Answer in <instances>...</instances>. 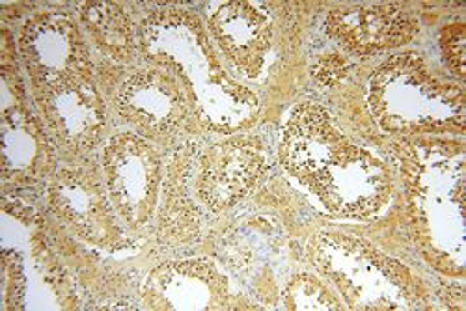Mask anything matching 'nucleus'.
<instances>
[{"instance_id": "obj_1", "label": "nucleus", "mask_w": 466, "mask_h": 311, "mask_svg": "<svg viewBox=\"0 0 466 311\" xmlns=\"http://www.w3.org/2000/svg\"><path fill=\"white\" fill-rule=\"evenodd\" d=\"M138 45L149 62L183 83L197 118L206 129L236 135L256 124L258 95L222 64L202 21L188 10L151 14L140 26Z\"/></svg>"}, {"instance_id": "obj_2", "label": "nucleus", "mask_w": 466, "mask_h": 311, "mask_svg": "<svg viewBox=\"0 0 466 311\" xmlns=\"http://www.w3.org/2000/svg\"><path fill=\"white\" fill-rule=\"evenodd\" d=\"M368 103L375 122L390 133H444L464 125L462 88L441 79L414 53L388 58L373 71Z\"/></svg>"}, {"instance_id": "obj_3", "label": "nucleus", "mask_w": 466, "mask_h": 311, "mask_svg": "<svg viewBox=\"0 0 466 311\" xmlns=\"http://www.w3.org/2000/svg\"><path fill=\"white\" fill-rule=\"evenodd\" d=\"M318 272L353 309H403L418 298L410 270L371 245L339 233H319L308 245Z\"/></svg>"}, {"instance_id": "obj_4", "label": "nucleus", "mask_w": 466, "mask_h": 311, "mask_svg": "<svg viewBox=\"0 0 466 311\" xmlns=\"http://www.w3.org/2000/svg\"><path fill=\"white\" fill-rule=\"evenodd\" d=\"M101 172L114 211L131 233L155 224L165 163L159 149L137 133H118L101 151Z\"/></svg>"}, {"instance_id": "obj_5", "label": "nucleus", "mask_w": 466, "mask_h": 311, "mask_svg": "<svg viewBox=\"0 0 466 311\" xmlns=\"http://www.w3.org/2000/svg\"><path fill=\"white\" fill-rule=\"evenodd\" d=\"M47 200L53 213L85 243L120 252L133 245L127 227L114 211L103 172L96 165H71L51 176Z\"/></svg>"}, {"instance_id": "obj_6", "label": "nucleus", "mask_w": 466, "mask_h": 311, "mask_svg": "<svg viewBox=\"0 0 466 311\" xmlns=\"http://www.w3.org/2000/svg\"><path fill=\"white\" fill-rule=\"evenodd\" d=\"M267 168V149L252 135H228L198 147L192 166V192L200 207L218 215L243 202Z\"/></svg>"}, {"instance_id": "obj_7", "label": "nucleus", "mask_w": 466, "mask_h": 311, "mask_svg": "<svg viewBox=\"0 0 466 311\" xmlns=\"http://www.w3.org/2000/svg\"><path fill=\"white\" fill-rule=\"evenodd\" d=\"M19 51L30 88L71 79H94V62L83 30L69 14L47 10L32 15L21 30Z\"/></svg>"}, {"instance_id": "obj_8", "label": "nucleus", "mask_w": 466, "mask_h": 311, "mask_svg": "<svg viewBox=\"0 0 466 311\" xmlns=\"http://www.w3.org/2000/svg\"><path fill=\"white\" fill-rule=\"evenodd\" d=\"M325 209L339 218H371L394 190L386 163L370 149L349 142L309 188Z\"/></svg>"}, {"instance_id": "obj_9", "label": "nucleus", "mask_w": 466, "mask_h": 311, "mask_svg": "<svg viewBox=\"0 0 466 311\" xmlns=\"http://www.w3.org/2000/svg\"><path fill=\"white\" fill-rule=\"evenodd\" d=\"M32 97L51 140L62 153L83 157L101 142L106 110L96 79L35 86Z\"/></svg>"}, {"instance_id": "obj_10", "label": "nucleus", "mask_w": 466, "mask_h": 311, "mask_svg": "<svg viewBox=\"0 0 466 311\" xmlns=\"http://www.w3.org/2000/svg\"><path fill=\"white\" fill-rule=\"evenodd\" d=\"M116 108L137 135L147 140L176 136L194 115L183 83L172 71L157 65L129 76L116 95Z\"/></svg>"}, {"instance_id": "obj_11", "label": "nucleus", "mask_w": 466, "mask_h": 311, "mask_svg": "<svg viewBox=\"0 0 466 311\" xmlns=\"http://www.w3.org/2000/svg\"><path fill=\"white\" fill-rule=\"evenodd\" d=\"M209 34L226 64L245 81H259L277 45L275 17L261 3H220L208 17Z\"/></svg>"}, {"instance_id": "obj_12", "label": "nucleus", "mask_w": 466, "mask_h": 311, "mask_svg": "<svg viewBox=\"0 0 466 311\" xmlns=\"http://www.w3.org/2000/svg\"><path fill=\"white\" fill-rule=\"evenodd\" d=\"M149 309H229L236 302L229 280L211 259L172 261L149 272L142 287Z\"/></svg>"}, {"instance_id": "obj_13", "label": "nucleus", "mask_w": 466, "mask_h": 311, "mask_svg": "<svg viewBox=\"0 0 466 311\" xmlns=\"http://www.w3.org/2000/svg\"><path fill=\"white\" fill-rule=\"evenodd\" d=\"M349 142L325 106L306 101L289 114L279 157L284 170L309 190Z\"/></svg>"}, {"instance_id": "obj_14", "label": "nucleus", "mask_w": 466, "mask_h": 311, "mask_svg": "<svg viewBox=\"0 0 466 311\" xmlns=\"http://www.w3.org/2000/svg\"><path fill=\"white\" fill-rule=\"evenodd\" d=\"M325 30L343 51L370 56L409 44L416 32V21L398 3L353 5L330 10Z\"/></svg>"}, {"instance_id": "obj_15", "label": "nucleus", "mask_w": 466, "mask_h": 311, "mask_svg": "<svg viewBox=\"0 0 466 311\" xmlns=\"http://www.w3.org/2000/svg\"><path fill=\"white\" fill-rule=\"evenodd\" d=\"M198 144L183 142L165 165L155 231L161 245L168 248L187 246L198 241L202 233V207L192 192V166Z\"/></svg>"}, {"instance_id": "obj_16", "label": "nucleus", "mask_w": 466, "mask_h": 311, "mask_svg": "<svg viewBox=\"0 0 466 311\" xmlns=\"http://www.w3.org/2000/svg\"><path fill=\"white\" fill-rule=\"evenodd\" d=\"M55 147L40 115L15 103L5 108L3 163L6 179H42L53 176L56 166Z\"/></svg>"}, {"instance_id": "obj_17", "label": "nucleus", "mask_w": 466, "mask_h": 311, "mask_svg": "<svg viewBox=\"0 0 466 311\" xmlns=\"http://www.w3.org/2000/svg\"><path fill=\"white\" fill-rule=\"evenodd\" d=\"M79 19L94 45L108 58L129 64L137 56V34L127 12L116 3H85Z\"/></svg>"}, {"instance_id": "obj_18", "label": "nucleus", "mask_w": 466, "mask_h": 311, "mask_svg": "<svg viewBox=\"0 0 466 311\" xmlns=\"http://www.w3.org/2000/svg\"><path fill=\"white\" fill-rule=\"evenodd\" d=\"M286 309H343V302L318 276L295 275L284 287Z\"/></svg>"}, {"instance_id": "obj_19", "label": "nucleus", "mask_w": 466, "mask_h": 311, "mask_svg": "<svg viewBox=\"0 0 466 311\" xmlns=\"http://www.w3.org/2000/svg\"><path fill=\"white\" fill-rule=\"evenodd\" d=\"M442 49L453 73L462 79L464 76V26L461 23L450 25L442 32Z\"/></svg>"}]
</instances>
